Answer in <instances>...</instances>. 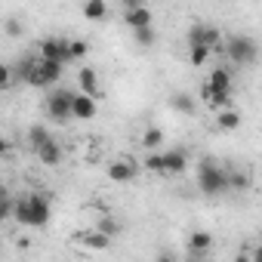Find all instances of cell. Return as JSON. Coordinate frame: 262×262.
<instances>
[{
  "label": "cell",
  "mask_w": 262,
  "mask_h": 262,
  "mask_svg": "<svg viewBox=\"0 0 262 262\" xmlns=\"http://www.w3.org/2000/svg\"><path fill=\"white\" fill-rule=\"evenodd\" d=\"M53 204L47 191H28L22 198H16V222L25 228H43L50 222Z\"/></svg>",
  "instance_id": "6da1fadb"
},
{
  "label": "cell",
  "mask_w": 262,
  "mask_h": 262,
  "mask_svg": "<svg viewBox=\"0 0 262 262\" xmlns=\"http://www.w3.org/2000/svg\"><path fill=\"white\" fill-rule=\"evenodd\" d=\"M105 176H108V182H133L136 176H139V164L136 161H129V158H117V161H111L108 167H105Z\"/></svg>",
  "instance_id": "52a82bcc"
},
{
  "label": "cell",
  "mask_w": 262,
  "mask_h": 262,
  "mask_svg": "<svg viewBox=\"0 0 262 262\" xmlns=\"http://www.w3.org/2000/svg\"><path fill=\"white\" fill-rule=\"evenodd\" d=\"M13 65H0V86H4V90H10L13 86Z\"/></svg>",
  "instance_id": "4316f807"
},
{
  "label": "cell",
  "mask_w": 262,
  "mask_h": 262,
  "mask_svg": "<svg viewBox=\"0 0 262 262\" xmlns=\"http://www.w3.org/2000/svg\"><path fill=\"white\" fill-rule=\"evenodd\" d=\"M80 241H83L90 250H108V247H111V237H108V234H102L99 228H96V231H86V234H80Z\"/></svg>",
  "instance_id": "ffe728a7"
},
{
  "label": "cell",
  "mask_w": 262,
  "mask_h": 262,
  "mask_svg": "<svg viewBox=\"0 0 262 262\" xmlns=\"http://www.w3.org/2000/svg\"><path fill=\"white\" fill-rule=\"evenodd\" d=\"M213 56V50H207V47H188V62L194 65V68H201V65H207V59Z\"/></svg>",
  "instance_id": "603a6c76"
},
{
  "label": "cell",
  "mask_w": 262,
  "mask_h": 262,
  "mask_svg": "<svg viewBox=\"0 0 262 262\" xmlns=\"http://www.w3.org/2000/svg\"><path fill=\"white\" fill-rule=\"evenodd\" d=\"M170 105H173L176 114H185V117L198 114V99H194L191 93H173V96H170Z\"/></svg>",
  "instance_id": "7c38bea8"
},
{
  "label": "cell",
  "mask_w": 262,
  "mask_h": 262,
  "mask_svg": "<svg viewBox=\"0 0 262 262\" xmlns=\"http://www.w3.org/2000/svg\"><path fill=\"white\" fill-rule=\"evenodd\" d=\"M96 114H99V99H93L86 93H77L74 105H71V117L74 120H93Z\"/></svg>",
  "instance_id": "9c48e42d"
},
{
  "label": "cell",
  "mask_w": 262,
  "mask_h": 262,
  "mask_svg": "<svg viewBox=\"0 0 262 262\" xmlns=\"http://www.w3.org/2000/svg\"><path fill=\"white\" fill-rule=\"evenodd\" d=\"M133 37H136V43L139 47H155V40H158V34H155V28H139V31H133Z\"/></svg>",
  "instance_id": "484cf974"
},
{
  "label": "cell",
  "mask_w": 262,
  "mask_h": 262,
  "mask_svg": "<svg viewBox=\"0 0 262 262\" xmlns=\"http://www.w3.org/2000/svg\"><path fill=\"white\" fill-rule=\"evenodd\" d=\"M37 161H40L43 167H59V164H62V145H59V139H50V142L37 151Z\"/></svg>",
  "instance_id": "9a60e30c"
},
{
  "label": "cell",
  "mask_w": 262,
  "mask_h": 262,
  "mask_svg": "<svg viewBox=\"0 0 262 262\" xmlns=\"http://www.w3.org/2000/svg\"><path fill=\"white\" fill-rule=\"evenodd\" d=\"M86 53H90V43L86 40H80V37L77 40H68V62L71 59H83Z\"/></svg>",
  "instance_id": "d4e9b609"
},
{
  "label": "cell",
  "mask_w": 262,
  "mask_h": 262,
  "mask_svg": "<svg viewBox=\"0 0 262 262\" xmlns=\"http://www.w3.org/2000/svg\"><path fill=\"white\" fill-rule=\"evenodd\" d=\"M155 16L148 7H142L139 0H126L123 4V25H129V31H139V28H151Z\"/></svg>",
  "instance_id": "8992f818"
},
{
  "label": "cell",
  "mask_w": 262,
  "mask_h": 262,
  "mask_svg": "<svg viewBox=\"0 0 262 262\" xmlns=\"http://www.w3.org/2000/svg\"><path fill=\"white\" fill-rule=\"evenodd\" d=\"M74 90H53L50 96H47V102H43V111H47V117L53 120V123H65V120H71V105H74Z\"/></svg>",
  "instance_id": "277c9868"
},
{
  "label": "cell",
  "mask_w": 262,
  "mask_h": 262,
  "mask_svg": "<svg viewBox=\"0 0 262 262\" xmlns=\"http://www.w3.org/2000/svg\"><path fill=\"white\" fill-rule=\"evenodd\" d=\"M96 228H99L102 234H108V237H114L117 231H123V225H120L117 219H111V216H102V219L96 222Z\"/></svg>",
  "instance_id": "cb8c5ba5"
},
{
  "label": "cell",
  "mask_w": 262,
  "mask_h": 262,
  "mask_svg": "<svg viewBox=\"0 0 262 262\" xmlns=\"http://www.w3.org/2000/svg\"><path fill=\"white\" fill-rule=\"evenodd\" d=\"M155 262H176V256H173V253H170V250H161V253H158V259H155Z\"/></svg>",
  "instance_id": "83f0119b"
},
{
  "label": "cell",
  "mask_w": 262,
  "mask_h": 262,
  "mask_svg": "<svg viewBox=\"0 0 262 262\" xmlns=\"http://www.w3.org/2000/svg\"><path fill=\"white\" fill-rule=\"evenodd\" d=\"M105 16H108V4H105V0H86V4H83V19L102 22Z\"/></svg>",
  "instance_id": "ac0fdd59"
},
{
  "label": "cell",
  "mask_w": 262,
  "mask_h": 262,
  "mask_svg": "<svg viewBox=\"0 0 262 262\" xmlns=\"http://www.w3.org/2000/svg\"><path fill=\"white\" fill-rule=\"evenodd\" d=\"M142 145H145L148 155L158 151V148L164 145V129H161V126H148V129H145V136H142Z\"/></svg>",
  "instance_id": "d6986e66"
},
{
  "label": "cell",
  "mask_w": 262,
  "mask_h": 262,
  "mask_svg": "<svg viewBox=\"0 0 262 262\" xmlns=\"http://www.w3.org/2000/svg\"><path fill=\"white\" fill-rule=\"evenodd\" d=\"M188 47H207V50H213V53H222V50H225V40H222V31H219L216 25L198 22V25L188 28Z\"/></svg>",
  "instance_id": "5b68a950"
},
{
  "label": "cell",
  "mask_w": 262,
  "mask_h": 262,
  "mask_svg": "<svg viewBox=\"0 0 262 262\" xmlns=\"http://www.w3.org/2000/svg\"><path fill=\"white\" fill-rule=\"evenodd\" d=\"M216 126L222 129V133H234V129L241 126V111H234V108L216 111Z\"/></svg>",
  "instance_id": "2e32d148"
},
{
  "label": "cell",
  "mask_w": 262,
  "mask_h": 262,
  "mask_svg": "<svg viewBox=\"0 0 262 262\" xmlns=\"http://www.w3.org/2000/svg\"><path fill=\"white\" fill-rule=\"evenodd\" d=\"M40 59H47V62H68V40H62V37H47V40H40V53H37Z\"/></svg>",
  "instance_id": "ba28073f"
},
{
  "label": "cell",
  "mask_w": 262,
  "mask_h": 262,
  "mask_svg": "<svg viewBox=\"0 0 262 262\" xmlns=\"http://www.w3.org/2000/svg\"><path fill=\"white\" fill-rule=\"evenodd\" d=\"M77 86H80V93H86V96H93V99H102V86H99L96 68L83 65V68L77 71Z\"/></svg>",
  "instance_id": "30bf717a"
},
{
  "label": "cell",
  "mask_w": 262,
  "mask_h": 262,
  "mask_svg": "<svg viewBox=\"0 0 262 262\" xmlns=\"http://www.w3.org/2000/svg\"><path fill=\"white\" fill-rule=\"evenodd\" d=\"M234 262H256V259H253V256H247V247H244V250L234 256Z\"/></svg>",
  "instance_id": "f1b7e54d"
},
{
  "label": "cell",
  "mask_w": 262,
  "mask_h": 262,
  "mask_svg": "<svg viewBox=\"0 0 262 262\" xmlns=\"http://www.w3.org/2000/svg\"><path fill=\"white\" fill-rule=\"evenodd\" d=\"M228 188H231V191L250 188V173H244V170H228Z\"/></svg>",
  "instance_id": "7402d4cb"
},
{
  "label": "cell",
  "mask_w": 262,
  "mask_h": 262,
  "mask_svg": "<svg viewBox=\"0 0 262 262\" xmlns=\"http://www.w3.org/2000/svg\"><path fill=\"white\" fill-rule=\"evenodd\" d=\"M148 173H155V176H167V164H164V151H151V155H145V164H142Z\"/></svg>",
  "instance_id": "44dd1931"
},
{
  "label": "cell",
  "mask_w": 262,
  "mask_h": 262,
  "mask_svg": "<svg viewBox=\"0 0 262 262\" xmlns=\"http://www.w3.org/2000/svg\"><path fill=\"white\" fill-rule=\"evenodd\" d=\"M198 188H201L207 198H216V194L231 191V188H228V170H225L216 158H204V161L198 164Z\"/></svg>",
  "instance_id": "7a4b0ae2"
},
{
  "label": "cell",
  "mask_w": 262,
  "mask_h": 262,
  "mask_svg": "<svg viewBox=\"0 0 262 262\" xmlns=\"http://www.w3.org/2000/svg\"><path fill=\"white\" fill-rule=\"evenodd\" d=\"M210 247H213V234L210 231H191L188 234V253L191 256H204V253H210Z\"/></svg>",
  "instance_id": "4fadbf2b"
},
{
  "label": "cell",
  "mask_w": 262,
  "mask_h": 262,
  "mask_svg": "<svg viewBox=\"0 0 262 262\" xmlns=\"http://www.w3.org/2000/svg\"><path fill=\"white\" fill-rule=\"evenodd\" d=\"M253 259H256V262H262V244H256V247H253Z\"/></svg>",
  "instance_id": "f546056e"
},
{
  "label": "cell",
  "mask_w": 262,
  "mask_h": 262,
  "mask_svg": "<svg viewBox=\"0 0 262 262\" xmlns=\"http://www.w3.org/2000/svg\"><path fill=\"white\" fill-rule=\"evenodd\" d=\"M50 139H53V136H50V129H47L43 123H34V126L28 129V148H31L34 155H37V151H40Z\"/></svg>",
  "instance_id": "e0dca14e"
},
{
  "label": "cell",
  "mask_w": 262,
  "mask_h": 262,
  "mask_svg": "<svg viewBox=\"0 0 262 262\" xmlns=\"http://www.w3.org/2000/svg\"><path fill=\"white\" fill-rule=\"evenodd\" d=\"M207 83L213 86V93H225V96H231V71H228V68H213L210 77H207Z\"/></svg>",
  "instance_id": "5bb4252c"
},
{
  "label": "cell",
  "mask_w": 262,
  "mask_h": 262,
  "mask_svg": "<svg viewBox=\"0 0 262 262\" xmlns=\"http://www.w3.org/2000/svg\"><path fill=\"white\" fill-rule=\"evenodd\" d=\"M222 53L228 56L231 65H253V62L259 59V47H256V40L247 37V34H231V37L225 40V50H222Z\"/></svg>",
  "instance_id": "3957f363"
},
{
  "label": "cell",
  "mask_w": 262,
  "mask_h": 262,
  "mask_svg": "<svg viewBox=\"0 0 262 262\" xmlns=\"http://www.w3.org/2000/svg\"><path fill=\"white\" fill-rule=\"evenodd\" d=\"M164 164H167V176H182L188 170V155L185 148H170L164 151Z\"/></svg>",
  "instance_id": "8fae6325"
}]
</instances>
